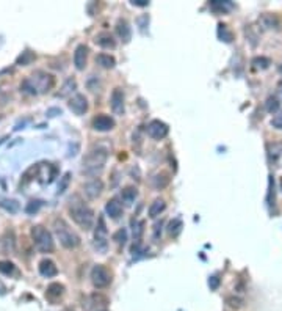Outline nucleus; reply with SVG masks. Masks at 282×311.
Here are the masks:
<instances>
[{
	"label": "nucleus",
	"instance_id": "obj_1",
	"mask_svg": "<svg viewBox=\"0 0 282 311\" xmlns=\"http://www.w3.org/2000/svg\"><path fill=\"white\" fill-rule=\"evenodd\" d=\"M69 215L72 217L74 222L85 229V231H89L94 225V210L89 207L88 205H85V202L80 197H72L69 200Z\"/></svg>",
	"mask_w": 282,
	"mask_h": 311
},
{
	"label": "nucleus",
	"instance_id": "obj_2",
	"mask_svg": "<svg viewBox=\"0 0 282 311\" xmlns=\"http://www.w3.org/2000/svg\"><path fill=\"white\" fill-rule=\"evenodd\" d=\"M54 85H55V79L52 74H47L44 71H36L21 84V90L27 95H41L52 90Z\"/></svg>",
	"mask_w": 282,
	"mask_h": 311
},
{
	"label": "nucleus",
	"instance_id": "obj_3",
	"mask_svg": "<svg viewBox=\"0 0 282 311\" xmlns=\"http://www.w3.org/2000/svg\"><path fill=\"white\" fill-rule=\"evenodd\" d=\"M54 231L60 240V244H62L65 248L70 250V248H75L80 245V236L69 226V223L65 218L57 217L54 220Z\"/></svg>",
	"mask_w": 282,
	"mask_h": 311
},
{
	"label": "nucleus",
	"instance_id": "obj_4",
	"mask_svg": "<svg viewBox=\"0 0 282 311\" xmlns=\"http://www.w3.org/2000/svg\"><path fill=\"white\" fill-rule=\"evenodd\" d=\"M107 162L105 149H93L83 159V173L88 176H97L104 170Z\"/></svg>",
	"mask_w": 282,
	"mask_h": 311
},
{
	"label": "nucleus",
	"instance_id": "obj_5",
	"mask_svg": "<svg viewBox=\"0 0 282 311\" xmlns=\"http://www.w3.org/2000/svg\"><path fill=\"white\" fill-rule=\"evenodd\" d=\"M32 239L35 247L39 250L41 253H50L54 252V237L43 225H35L32 228Z\"/></svg>",
	"mask_w": 282,
	"mask_h": 311
},
{
	"label": "nucleus",
	"instance_id": "obj_6",
	"mask_svg": "<svg viewBox=\"0 0 282 311\" xmlns=\"http://www.w3.org/2000/svg\"><path fill=\"white\" fill-rule=\"evenodd\" d=\"M112 272L104 264H97L91 269V282L96 288H107L112 283Z\"/></svg>",
	"mask_w": 282,
	"mask_h": 311
},
{
	"label": "nucleus",
	"instance_id": "obj_7",
	"mask_svg": "<svg viewBox=\"0 0 282 311\" xmlns=\"http://www.w3.org/2000/svg\"><path fill=\"white\" fill-rule=\"evenodd\" d=\"M146 130H147V135L150 138H154V140H162L169 134L168 124L163 123V121H160V119H152V121L147 124Z\"/></svg>",
	"mask_w": 282,
	"mask_h": 311
},
{
	"label": "nucleus",
	"instance_id": "obj_8",
	"mask_svg": "<svg viewBox=\"0 0 282 311\" xmlns=\"http://www.w3.org/2000/svg\"><path fill=\"white\" fill-rule=\"evenodd\" d=\"M107 228H105V220L104 217H99L97 228H96V236H94V245L99 252L105 253L107 252Z\"/></svg>",
	"mask_w": 282,
	"mask_h": 311
},
{
	"label": "nucleus",
	"instance_id": "obj_9",
	"mask_svg": "<svg viewBox=\"0 0 282 311\" xmlns=\"http://www.w3.org/2000/svg\"><path fill=\"white\" fill-rule=\"evenodd\" d=\"M83 192L88 200H96L100 197V194L104 192V183L99 178H93L91 181H88L83 184Z\"/></svg>",
	"mask_w": 282,
	"mask_h": 311
},
{
	"label": "nucleus",
	"instance_id": "obj_10",
	"mask_svg": "<svg viewBox=\"0 0 282 311\" xmlns=\"http://www.w3.org/2000/svg\"><path fill=\"white\" fill-rule=\"evenodd\" d=\"M110 107H112L113 113L123 115L124 113V92L121 88H115L110 96Z\"/></svg>",
	"mask_w": 282,
	"mask_h": 311
},
{
	"label": "nucleus",
	"instance_id": "obj_11",
	"mask_svg": "<svg viewBox=\"0 0 282 311\" xmlns=\"http://www.w3.org/2000/svg\"><path fill=\"white\" fill-rule=\"evenodd\" d=\"M259 24L265 30H281L282 28V19L278 14L265 13V14L260 16Z\"/></svg>",
	"mask_w": 282,
	"mask_h": 311
},
{
	"label": "nucleus",
	"instance_id": "obj_12",
	"mask_svg": "<svg viewBox=\"0 0 282 311\" xmlns=\"http://www.w3.org/2000/svg\"><path fill=\"white\" fill-rule=\"evenodd\" d=\"M93 127L99 132H108V130H112L115 127V119L108 115H104L100 113L97 116H94L93 119Z\"/></svg>",
	"mask_w": 282,
	"mask_h": 311
},
{
	"label": "nucleus",
	"instance_id": "obj_13",
	"mask_svg": "<svg viewBox=\"0 0 282 311\" xmlns=\"http://www.w3.org/2000/svg\"><path fill=\"white\" fill-rule=\"evenodd\" d=\"M69 108L72 110L75 115H83L88 110V99L83 95H75L70 98Z\"/></svg>",
	"mask_w": 282,
	"mask_h": 311
},
{
	"label": "nucleus",
	"instance_id": "obj_14",
	"mask_svg": "<svg viewBox=\"0 0 282 311\" xmlns=\"http://www.w3.org/2000/svg\"><path fill=\"white\" fill-rule=\"evenodd\" d=\"M86 60H88V47L85 44H78L75 47V52H74V65L78 71H82L86 66Z\"/></svg>",
	"mask_w": 282,
	"mask_h": 311
},
{
	"label": "nucleus",
	"instance_id": "obj_15",
	"mask_svg": "<svg viewBox=\"0 0 282 311\" xmlns=\"http://www.w3.org/2000/svg\"><path fill=\"white\" fill-rule=\"evenodd\" d=\"M105 212L110 218H119L121 215H123V205L119 203V200L116 198H112L108 200L107 205H105Z\"/></svg>",
	"mask_w": 282,
	"mask_h": 311
},
{
	"label": "nucleus",
	"instance_id": "obj_16",
	"mask_svg": "<svg viewBox=\"0 0 282 311\" xmlns=\"http://www.w3.org/2000/svg\"><path fill=\"white\" fill-rule=\"evenodd\" d=\"M38 269H39V274L46 278H52L58 274V267L55 266L54 261H50V259H43L41 263H39Z\"/></svg>",
	"mask_w": 282,
	"mask_h": 311
},
{
	"label": "nucleus",
	"instance_id": "obj_17",
	"mask_svg": "<svg viewBox=\"0 0 282 311\" xmlns=\"http://www.w3.org/2000/svg\"><path fill=\"white\" fill-rule=\"evenodd\" d=\"M116 33L118 36L123 39V43H129L132 39V28H130L129 22L126 19H119L116 24Z\"/></svg>",
	"mask_w": 282,
	"mask_h": 311
},
{
	"label": "nucleus",
	"instance_id": "obj_18",
	"mask_svg": "<svg viewBox=\"0 0 282 311\" xmlns=\"http://www.w3.org/2000/svg\"><path fill=\"white\" fill-rule=\"evenodd\" d=\"M65 294V286L60 285V283H52L49 285L47 288V293H46V297L50 300V302H57L58 299H62Z\"/></svg>",
	"mask_w": 282,
	"mask_h": 311
},
{
	"label": "nucleus",
	"instance_id": "obj_19",
	"mask_svg": "<svg viewBox=\"0 0 282 311\" xmlns=\"http://www.w3.org/2000/svg\"><path fill=\"white\" fill-rule=\"evenodd\" d=\"M94 41H96V44H99L100 47H104V49H115V46H116V41L113 39V36L110 33H107V32L99 33Z\"/></svg>",
	"mask_w": 282,
	"mask_h": 311
},
{
	"label": "nucleus",
	"instance_id": "obj_20",
	"mask_svg": "<svg viewBox=\"0 0 282 311\" xmlns=\"http://www.w3.org/2000/svg\"><path fill=\"white\" fill-rule=\"evenodd\" d=\"M169 183H171V176H169V173H166V172H160V173H157V175L152 178V186H154V189H157V190L165 189Z\"/></svg>",
	"mask_w": 282,
	"mask_h": 311
},
{
	"label": "nucleus",
	"instance_id": "obj_21",
	"mask_svg": "<svg viewBox=\"0 0 282 311\" xmlns=\"http://www.w3.org/2000/svg\"><path fill=\"white\" fill-rule=\"evenodd\" d=\"M165 209H166V203L163 202L162 198H157V200H154V203L149 206V217L155 218V217H158L160 214H162Z\"/></svg>",
	"mask_w": 282,
	"mask_h": 311
},
{
	"label": "nucleus",
	"instance_id": "obj_22",
	"mask_svg": "<svg viewBox=\"0 0 282 311\" xmlns=\"http://www.w3.org/2000/svg\"><path fill=\"white\" fill-rule=\"evenodd\" d=\"M96 63L99 66H102L104 69H112L116 65V60H115V57L108 55V54H99L96 57Z\"/></svg>",
	"mask_w": 282,
	"mask_h": 311
},
{
	"label": "nucleus",
	"instance_id": "obj_23",
	"mask_svg": "<svg viewBox=\"0 0 282 311\" xmlns=\"http://www.w3.org/2000/svg\"><path fill=\"white\" fill-rule=\"evenodd\" d=\"M138 192H137V189L135 187H124L123 189V192H121V197H123V202L130 206L134 202H135V198H137Z\"/></svg>",
	"mask_w": 282,
	"mask_h": 311
},
{
	"label": "nucleus",
	"instance_id": "obj_24",
	"mask_svg": "<svg viewBox=\"0 0 282 311\" xmlns=\"http://www.w3.org/2000/svg\"><path fill=\"white\" fill-rule=\"evenodd\" d=\"M182 220L180 218H174L173 222H169L168 225V233L169 236H173V237H177L180 234V231H182Z\"/></svg>",
	"mask_w": 282,
	"mask_h": 311
},
{
	"label": "nucleus",
	"instance_id": "obj_25",
	"mask_svg": "<svg viewBox=\"0 0 282 311\" xmlns=\"http://www.w3.org/2000/svg\"><path fill=\"white\" fill-rule=\"evenodd\" d=\"M218 36L221 38V41H224V43H230V41H232V38H234L232 32H230V30L227 28L226 24H219L218 25Z\"/></svg>",
	"mask_w": 282,
	"mask_h": 311
},
{
	"label": "nucleus",
	"instance_id": "obj_26",
	"mask_svg": "<svg viewBox=\"0 0 282 311\" xmlns=\"http://www.w3.org/2000/svg\"><path fill=\"white\" fill-rule=\"evenodd\" d=\"M210 6H212V9H215V11H221V13L230 11V9L234 8V5L230 2H218V0H215V2H210Z\"/></svg>",
	"mask_w": 282,
	"mask_h": 311
},
{
	"label": "nucleus",
	"instance_id": "obj_27",
	"mask_svg": "<svg viewBox=\"0 0 282 311\" xmlns=\"http://www.w3.org/2000/svg\"><path fill=\"white\" fill-rule=\"evenodd\" d=\"M144 225H146L144 220H138V222L134 223V239L137 240V242H140L141 236H143V233H144Z\"/></svg>",
	"mask_w": 282,
	"mask_h": 311
},
{
	"label": "nucleus",
	"instance_id": "obj_28",
	"mask_svg": "<svg viewBox=\"0 0 282 311\" xmlns=\"http://www.w3.org/2000/svg\"><path fill=\"white\" fill-rule=\"evenodd\" d=\"M0 206H2L5 210H8V212H11V214H14L19 210V203L14 202V200H3V202L0 203Z\"/></svg>",
	"mask_w": 282,
	"mask_h": 311
},
{
	"label": "nucleus",
	"instance_id": "obj_29",
	"mask_svg": "<svg viewBox=\"0 0 282 311\" xmlns=\"http://www.w3.org/2000/svg\"><path fill=\"white\" fill-rule=\"evenodd\" d=\"M270 65H271L270 58H265V57H256L253 60V68L254 69H267Z\"/></svg>",
	"mask_w": 282,
	"mask_h": 311
},
{
	"label": "nucleus",
	"instance_id": "obj_30",
	"mask_svg": "<svg viewBox=\"0 0 282 311\" xmlns=\"http://www.w3.org/2000/svg\"><path fill=\"white\" fill-rule=\"evenodd\" d=\"M16 270L14 264L11 261H0V272L5 274V275H11Z\"/></svg>",
	"mask_w": 282,
	"mask_h": 311
},
{
	"label": "nucleus",
	"instance_id": "obj_31",
	"mask_svg": "<svg viewBox=\"0 0 282 311\" xmlns=\"http://www.w3.org/2000/svg\"><path fill=\"white\" fill-rule=\"evenodd\" d=\"M33 60H35V55L30 51H25V52H22V55L17 57V65H30Z\"/></svg>",
	"mask_w": 282,
	"mask_h": 311
},
{
	"label": "nucleus",
	"instance_id": "obj_32",
	"mask_svg": "<svg viewBox=\"0 0 282 311\" xmlns=\"http://www.w3.org/2000/svg\"><path fill=\"white\" fill-rule=\"evenodd\" d=\"M113 240H115L118 245H124L126 240H127V231H126V229L124 228L118 229V231L113 234Z\"/></svg>",
	"mask_w": 282,
	"mask_h": 311
},
{
	"label": "nucleus",
	"instance_id": "obj_33",
	"mask_svg": "<svg viewBox=\"0 0 282 311\" xmlns=\"http://www.w3.org/2000/svg\"><path fill=\"white\" fill-rule=\"evenodd\" d=\"M267 110L270 113H276L278 110H279V101H278V98L275 96H270L267 99Z\"/></svg>",
	"mask_w": 282,
	"mask_h": 311
},
{
	"label": "nucleus",
	"instance_id": "obj_34",
	"mask_svg": "<svg viewBox=\"0 0 282 311\" xmlns=\"http://www.w3.org/2000/svg\"><path fill=\"white\" fill-rule=\"evenodd\" d=\"M268 205L275 206V181H273V176H270V181H268Z\"/></svg>",
	"mask_w": 282,
	"mask_h": 311
},
{
	"label": "nucleus",
	"instance_id": "obj_35",
	"mask_svg": "<svg viewBox=\"0 0 282 311\" xmlns=\"http://www.w3.org/2000/svg\"><path fill=\"white\" fill-rule=\"evenodd\" d=\"M271 126H273L275 129H282V110H279V112L275 115V118L271 119Z\"/></svg>",
	"mask_w": 282,
	"mask_h": 311
},
{
	"label": "nucleus",
	"instance_id": "obj_36",
	"mask_svg": "<svg viewBox=\"0 0 282 311\" xmlns=\"http://www.w3.org/2000/svg\"><path fill=\"white\" fill-rule=\"evenodd\" d=\"M39 206H41V202H30L28 206L25 207L27 214H33V212H36V210L39 209Z\"/></svg>",
	"mask_w": 282,
	"mask_h": 311
},
{
	"label": "nucleus",
	"instance_id": "obj_37",
	"mask_svg": "<svg viewBox=\"0 0 282 311\" xmlns=\"http://www.w3.org/2000/svg\"><path fill=\"white\" fill-rule=\"evenodd\" d=\"M69 178H70V175L69 173H66L65 175V178H63V183H62V186L58 187V194H63L65 192V187L68 186V183H69Z\"/></svg>",
	"mask_w": 282,
	"mask_h": 311
},
{
	"label": "nucleus",
	"instance_id": "obj_38",
	"mask_svg": "<svg viewBox=\"0 0 282 311\" xmlns=\"http://www.w3.org/2000/svg\"><path fill=\"white\" fill-rule=\"evenodd\" d=\"M209 285H210V289H216L218 285H219V278L218 277H212L209 280Z\"/></svg>",
	"mask_w": 282,
	"mask_h": 311
},
{
	"label": "nucleus",
	"instance_id": "obj_39",
	"mask_svg": "<svg viewBox=\"0 0 282 311\" xmlns=\"http://www.w3.org/2000/svg\"><path fill=\"white\" fill-rule=\"evenodd\" d=\"M227 302H230L229 304L230 307H237V308L241 307V300L240 299H227Z\"/></svg>",
	"mask_w": 282,
	"mask_h": 311
},
{
	"label": "nucleus",
	"instance_id": "obj_40",
	"mask_svg": "<svg viewBox=\"0 0 282 311\" xmlns=\"http://www.w3.org/2000/svg\"><path fill=\"white\" fill-rule=\"evenodd\" d=\"M158 233H162V222L155 225V229H154V239H158Z\"/></svg>",
	"mask_w": 282,
	"mask_h": 311
},
{
	"label": "nucleus",
	"instance_id": "obj_41",
	"mask_svg": "<svg viewBox=\"0 0 282 311\" xmlns=\"http://www.w3.org/2000/svg\"><path fill=\"white\" fill-rule=\"evenodd\" d=\"M132 3H134V5H138V6H146L149 2H146V0H134Z\"/></svg>",
	"mask_w": 282,
	"mask_h": 311
},
{
	"label": "nucleus",
	"instance_id": "obj_42",
	"mask_svg": "<svg viewBox=\"0 0 282 311\" xmlns=\"http://www.w3.org/2000/svg\"><path fill=\"white\" fill-rule=\"evenodd\" d=\"M279 73L282 74V63H281V66H279Z\"/></svg>",
	"mask_w": 282,
	"mask_h": 311
},
{
	"label": "nucleus",
	"instance_id": "obj_43",
	"mask_svg": "<svg viewBox=\"0 0 282 311\" xmlns=\"http://www.w3.org/2000/svg\"><path fill=\"white\" fill-rule=\"evenodd\" d=\"M281 189H282V178H281Z\"/></svg>",
	"mask_w": 282,
	"mask_h": 311
},
{
	"label": "nucleus",
	"instance_id": "obj_44",
	"mask_svg": "<svg viewBox=\"0 0 282 311\" xmlns=\"http://www.w3.org/2000/svg\"><path fill=\"white\" fill-rule=\"evenodd\" d=\"M281 90H282V84H281Z\"/></svg>",
	"mask_w": 282,
	"mask_h": 311
}]
</instances>
